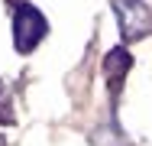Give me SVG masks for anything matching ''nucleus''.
I'll list each match as a JSON object with an SVG mask.
<instances>
[{"label":"nucleus","mask_w":152,"mask_h":146,"mask_svg":"<svg viewBox=\"0 0 152 146\" xmlns=\"http://www.w3.org/2000/svg\"><path fill=\"white\" fill-rule=\"evenodd\" d=\"M45 32H49L45 16H42L36 7L23 3V7L16 10V16H13V46H16V52H32V49L42 42Z\"/></svg>","instance_id":"f257e3e1"},{"label":"nucleus","mask_w":152,"mask_h":146,"mask_svg":"<svg viewBox=\"0 0 152 146\" xmlns=\"http://www.w3.org/2000/svg\"><path fill=\"white\" fill-rule=\"evenodd\" d=\"M123 39H142L152 29V7L146 0H113Z\"/></svg>","instance_id":"f03ea898"},{"label":"nucleus","mask_w":152,"mask_h":146,"mask_svg":"<svg viewBox=\"0 0 152 146\" xmlns=\"http://www.w3.org/2000/svg\"><path fill=\"white\" fill-rule=\"evenodd\" d=\"M104 72H107L110 88H120V78L129 72V52H126V49H113V52L107 55V62H104Z\"/></svg>","instance_id":"7ed1b4c3"}]
</instances>
